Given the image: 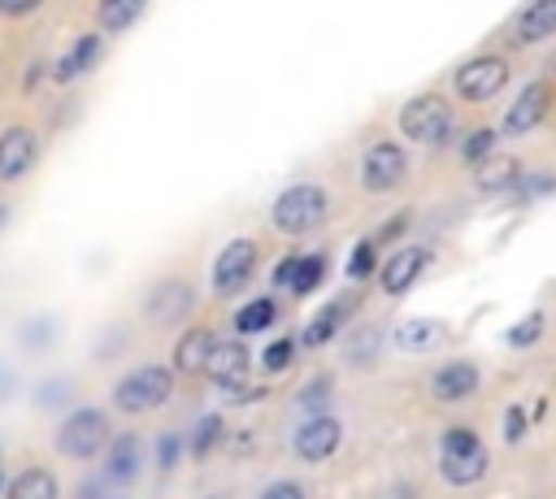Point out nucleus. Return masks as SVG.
I'll return each instance as SVG.
<instances>
[{"label":"nucleus","instance_id":"2eb2a0df","mask_svg":"<svg viewBox=\"0 0 556 499\" xmlns=\"http://www.w3.org/2000/svg\"><path fill=\"white\" fill-rule=\"evenodd\" d=\"M39 161V135L30 126L0 130V182H22Z\"/></svg>","mask_w":556,"mask_h":499},{"label":"nucleus","instance_id":"412c9836","mask_svg":"<svg viewBox=\"0 0 556 499\" xmlns=\"http://www.w3.org/2000/svg\"><path fill=\"white\" fill-rule=\"evenodd\" d=\"M443 338H447V325L434 321V317H408V321H400L395 334H391V343H395L400 351H408V356L434 351Z\"/></svg>","mask_w":556,"mask_h":499},{"label":"nucleus","instance_id":"f257e3e1","mask_svg":"<svg viewBox=\"0 0 556 499\" xmlns=\"http://www.w3.org/2000/svg\"><path fill=\"white\" fill-rule=\"evenodd\" d=\"M491 469V451L469 425H447L439 434V473L447 486H478Z\"/></svg>","mask_w":556,"mask_h":499},{"label":"nucleus","instance_id":"7c9ffc66","mask_svg":"<svg viewBox=\"0 0 556 499\" xmlns=\"http://www.w3.org/2000/svg\"><path fill=\"white\" fill-rule=\"evenodd\" d=\"M491 156H495V130H491V126L469 130V139L460 143V161H465V165H486Z\"/></svg>","mask_w":556,"mask_h":499},{"label":"nucleus","instance_id":"6ab92c4d","mask_svg":"<svg viewBox=\"0 0 556 499\" xmlns=\"http://www.w3.org/2000/svg\"><path fill=\"white\" fill-rule=\"evenodd\" d=\"M139 464H143V438L139 434H113L109 451H104V482L113 486H126L139 477Z\"/></svg>","mask_w":556,"mask_h":499},{"label":"nucleus","instance_id":"a18cd8bd","mask_svg":"<svg viewBox=\"0 0 556 499\" xmlns=\"http://www.w3.org/2000/svg\"><path fill=\"white\" fill-rule=\"evenodd\" d=\"M4 221H9V204H0V230H4Z\"/></svg>","mask_w":556,"mask_h":499},{"label":"nucleus","instance_id":"cd10ccee","mask_svg":"<svg viewBox=\"0 0 556 499\" xmlns=\"http://www.w3.org/2000/svg\"><path fill=\"white\" fill-rule=\"evenodd\" d=\"M378 351H382V330H378V325H356V330L348 334V347H343L348 364H369Z\"/></svg>","mask_w":556,"mask_h":499},{"label":"nucleus","instance_id":"c85d7f7f","mask_svg":"<svg viewBox=\"0 0 556 499\" xmlns=\"http://www.w3.org/2000/svg\"><path fill=\"white\" fill-rule=\"evenodd\" d=\"M17 338H22L26 351H48L52 338H56V321H52L48 312H35V317H26V321L17 325Z\"/></svg>","mask_w":556,"mask_h":499},{"label":"nucleus","instance_id":"f03ea898","mask_svg":"<svg viewBox=\"0 0 556 499\" xmlns=\"http://www.w3.org/2000/svg\"><path fill=\"white\" fill-rule=\"evenodd\" d=\"M113 443V425H109V412L87 404V408H70L56 425V451L65 460H96L104 456Z\"/></svg>","mask_w":556,"mask_h":499},{"label":"nucleus","instance_id":"c756f323","mask_svg":"<svg viewBox=\"0 0 556 499\" xmlns=\"http://www.w3.org/2000/svg\"><path fill=\"white\" fill-rule=\"evenodd\" d=\"M222 430H226L222 412H204V417L195 421V430H191V456H195V460H204V456L222 443Z\"/></svg>","mask_w":556,"mask_h":499},{"label":"nucleus","instance_id":"79ce46f5","mask_svg":"<svg viewBox=\"0 0 556 499\" xmlns=\"http://www.w3.org/2000/svg\"><path fill=\"white\" fill-rule=\"evenodd\" d=\"M13 391H17V373H13V369L0 360V408L13 399Z\"/></svg>","mask_w":556,"mask_h":499},{"label":"nucleus","instance_id":"e433bc0d","mask_svg":"<svg viewBox=\"0 0 556 499\" xmlns=\"http://www.w3.org/2000/svg\"><path fill=\"white\" fill-rule=\"evenodd\" d=\"M326 395H330V378H313V382H308V386L295 395V404H300V408L317 404V412H326V408H321V399H326Z\"/></svg>","mask_w":556,"mask_h":499},{"label":"nucleus","instance_id":"0eeeda50","mask_svg":"<svg viewBox=\"0 0 556 499\" xmlns=\"http://www.w3.org/2000/svg\"><path fill=\"white\" fill-rule=\"evenodd\" d=\"M408 178V152L391 139H378L365 148L361 156V187L374 191V195H391L395 187H404Z\"/></svg>","mask_w":556,"mask_h":499},{"label":"nucleus","instance_id":"9b49d317","mask_svg":"<svg viewBox=\"0 0 556 499\" xmlns=\"http://www.w3.org/2000/svg\"><path fill=\"white\" fill-rule=\"evenodd\" d=\"M426 265H430V247H417V243H404V247H395L382 265H378V286H382V295H404V291H413L417 286V278L426 273Z\"/></svg>","mask_w":556,"mask_h":499},{"label":"nucleus","instance_id":"49530a36","mask_svg":"<svg viewBox=\"0 0 556 499\" xmlns=\"http://www.w3.org/2000/svg\"><path fill=\"white\" fill-rule=\"evenodd\" d=\"M4 486H9V482H4V473H0V495H4Z\"/></svg>","mask_w":556,"mask_h":499},{"label":"nucleus","instance_id":"20e7f679","mask_svg":"<svg viewBox=\"0 0 556 499\" xmlns=\"http://www.w3.org/2000/svg\"><path fill=\"white\" fill-rule=\"evenodd\" d=\"M174 395V369L169 364H135L113 382V408L126 417L152 412Z\"/></svg>","mask_w":556,"mask_h":499},{"label":"nucleus","instance_id":"4be33fe9","mask_svg":"<svg viewBox=\"0 0 556 499\" xmlns=\"http://www.w3.org/2000/svg\"><path fill=\"white\" fill-rule=\"evenodd\" d=\"M56 495H61V482L43 464L17 469V477H9V486H4V499H56Z\"/></svg>","mask_w":556,"mask_h":499},{"label":"nucleus","instance_id":"f8f14e48","mask_svg":"<svg viewBox=\"0 0 556 499\" xmlns=\"http://www.w3.org/2000/svg\"><path fill=\"white\" fill-rule=\"evenodd\" d=\"M204 373L213 378V386L222 395H243V386L252 378V351L243 347V338H226V343H217V351H213Z\"/></svg>","mask_w":556,"mask_h":499},{"label":"nucleus","instance_id":"a211bd4d","mask_svg":"<svg viewBox=\"0 0 556 499\" xmlns=\"http://www.w3.org/2000/svg\"><path fill=\"white\" fill-rule=\"evenodd\" d=\"M361 299L356 295H334L326 308H317L313 312V321L304 325V334H300V347H308V351H317V347H326L339 330H343V321L352 317V308H356Z\"/></svg>","mask_w":556,"mask_h":499},{"label":"nucleus","instance_id":"dca6fc26","mask_svg":"<svg viewBox=\"0 0 556 499\" xmlns=\"http://www.w3.org/2000/svg\"><path fill=\"white\" fill-rule=\"evenodd\" d=\"M100 56H104V35L100 30H87V35H78L56 61H52V69H48V78L52 82H74V78H83V74H91L96 65H100Z\"/></svg>","mask_w":556,"mask_h":499},{"label":"nucleus","instance_id":"393cba45","mask_svg":"<svg viewBox=\"0 0 556 499\" xmlns=\"http://www.w3.org/2000/svg\"><path fill=\"white\" fill-rule=\"evenodd\" d=\"M274 321H278V299H274V295H256V299H248V304L235 312V330H239L243 338L269 330Z\"/></svg>","mask_w":556,"mask_h":499},{"label":"nucleus","instance_id":"f704fd0d","mask_svg":"<svg viewBox=\"0 0 556 499\" xmlns=\"http://www.w3.org/2000/svg\"><path fill=\"white\" fill-rule=\"evenodd\" d=\"M256 499H308V490H304V482H295V477H274V482L261 486Z\"/></svg>","mask_w":556,"mask_h":499},{"label":"nucleus","instance_id":"4468645a","mask_svg":"<svg viewBox=\"0 0 556 499\" xmlns=\"http://www.w3.org/2000/svg\"><path fill=\"white\" fill-rule=\"evenodd\" d=\"M547 108H552V82H547V78L526 82V87L517 91V100L508 104V113H504V135H513V139L530 135V130L547 117Z\"/></svg>","mask_w":556,"mask_h":499},{"label":"nucleus","instance_id":"ddd939ff","mask_svg":"<svg viewBox=\"0 0 556 499\" xmlns=\"http://www.w3.org/2000/svg\"><path fill=\"white\" fill-rule=\"evenodd\" d=\"M478 386H482V369L465 356H452L430 373V395L439 404H465L478 395Z\"/></svg>","mask_w":556,"mask_h":499},{"label":"nucleus","instance_id":"2f4dec72","mask_svg":"<svg viewBox=\"0 0 556 499\" xmlns=\"http://www.w3.org/2000/svg\"><path fill=\"white\" fill-rule=\"evenodd\" d=\"M295 347H300V338H291V334L274 338V343L261 351V369H265V373H287L291 360H295Z\"/></svg>","mask_w":556,"mask_h":499},{"label":"nucleus","instance_id":"9d476101","mask_svg":"<svg viewBox=\"0 0 556 499\" xmlns=\"http://www.w3.org/2000/svg\"><path fill=\"white\" fill-rule=\"evenodd\" d=\"M191 308H195V286L187 278H161L143 295V317L152 325H178V321H187Z\"/></svg>","mask_w":556,"mask_h":499},{"label":"nucleus","instance_id":"58836bf2","mask_svg":"<svg viewBox=\"0 0 556 499\" xmlns=\"http://www.w3.org/2000/svg\"><path fill=\"white\" fill-rule=\"evenodd\" d=\"M295 260H300V256L291 252V256H282V260L274 265V273H269V278H274V286H282V291H287V282H291V273H295Z\"/></svg>","mask_w":556,"mask_h":499},{"label":"nucleus","instance_id":"de8ad7c7","mask_svg":"<svg viewBox=\"0 0 556 499\" xmlns=\"http://www.w3.org/2000/svg\"><path fill=\"white\" fill-rule=\"evenodd\" d=\"M0 456H4V447H0Z\"/></svg>","mask_w":556,"mask_h":499},{"label":"nucleus","instance_id":"5701e85b","mask_svg":"<svg viewBox=\"0 0 556 499\" xmlns=\"http://www.w3.org/2000/svg\"><path fill=\"white\" fill-rule=\"evenodd\" d=\"M521 187V161L517 156H491L486 165H478V191L486 195H500V191H513Z\"/></svg>","mask_w":556,"mask_h":499},{"label":"nucleus","instance_id":"f3484780","mask_svg":"<svg viewBox=\"0 0 556 499\" xmlns=\"http://www.w3.org/2000/svg\"><path fill=\"white\" fill-rule=\"evenodd\" d=\"M217 343H222V338H217L208 325H191V330H182L178 343H174V373H187V378L204 373L208 360H213V351H217Z\"/></svg>","mask_w":556,"mask_h":499},{"label":"nucleus","instance_id":"b1692460","mask_svg":"<svg viewBox=\"0 0 556 499\" xmlns=\"http://www.w3.org/2000/svg\"><path fill=\"white\" fill-rule=\"evenodd\" d=\"M139 17H143V0H104V4L96 9L100 35H122V30H130Z\"/></svg>","mask_w":556,"mask_h":499},{"label":"nucleus","instance_id":"1a4fd4ad","mask_svg":"<svg viewBox=\"0 0 556 499\" xmlns=\"http://www.w3.org/2000/svg\"><path fill=\"white\" fill-rule=\"evenodd\" d=\"M343 443V421L330 412H304V421L291 430V451L304 464H326Z\"/></svg>","mask_w":556,"mask_h":499},{"label":"nucleus","instance_id":"37998d69","mask_svg":"<svg viewBox=\"0 0 556 499\" xmlns=\"http://www.w3.org/2000/svg\"><path fill=\"white\" fill-rule=\"evenodd\" d=\"M400 230H404V217H395V221H387V226L378 230V239H374V243H391V239H395Z\"/></svg>","mask_w":556,"mask_h":499},{"label":"nucleus","instance_id":"c9c22d12","mask_svg":"<svg viewBox=\"0 0 556 499\" xmlns=\"http://www.w3.org/2000/svg\"><path fill=\"white\" fill-rule=\"evenodd\" d=\"M178 460H182V438H178V434H161V438H156V469L169 473Z\"/></svg>","mask_w":556,"mask_h":499},{"label":"nucleus","instance_id":"473e14b6","mask_svg":"<svg viewBox=\"0 0 556 499\" xmlns=\"http://www.w3.org/2000/svg\"><path fill=\"white\" fill-rule=\"evenodd\" d=\"M378 273V243L374 239H361L356 247H352V256H348V278H374Z\"/></svg>","mask_w":556,"mask_h":499},{"label":"nucleus","instance_id":"ea45409f","mask_svg":"<svg viewBox=\"0 0 556 499\" xmlns=\"http://www.w3.org/2000/svg\"><path fill=\"white\" fill-rule=\"evenodd\" d=\"M0 13L4 17H26V13H39V0H0Z\"/></svg>","mask_w":556,"mask_h":499},{"label":"nucleus","instance_id":"6e6552de","mask_svg":"<svg viewBox=\"0 0 556 499\" xmlns=\"http://www.w3.org/2000/svg\"><path fill=\"white\" fill-rule=\"evenodd\" d=\"M452 87H456V95H460V100L486 104V100H495V95L508 87V61H504V56H495V52L469 56V61L456 69Z\"/></svg>","mask_w":556,"mask_h":499},{"label":"nucleus","instance_id":"7ed1b4c3","mask_svg":"<svg viewBox=\"0 0 556 499\" xmlns=\"http://www.w3.org/2000/svg\"><path fill=\"white\" fill-rule=\"evenodd\" d=\"M330 217V195L321 182H291L287 191H278L269 221L278 234H308Z\"/></svg>","mask_w":556,"mask_h":499},{"label":"nucleus","instance_id":"aec40b11","mask_svg":"<svg viewBox=\"0 0 556 499\" xmlns=\"http://www.w3.org/2000/svg\"><path fill=\"white\" fill-rule=\"evenodd\" d=\"M552 35H556V0H534L513 17V35L508 39L517 48H534V43H543Z\"/></svg>","mask_w":556,"mask_h":499},{"label":"nucleus","instance_id":"39448f33","mask_svg":"<svg viewBox=\"0 0 556 499\" xmlns=\"http://www.w3.org/2000/svg\"><path fill=\"white\" fill-rule=\"evenodd\" d=\"M400 135L413 139L417 148H443L452 143L456 135V113L443 95H413L404 108H400Z\"/></svg>","mask_w":556,"mask_h":499},{"label":"nucleus","instance_id":"a19ab883","mask_svg":"<svg viewBox=\"0 0 556 499\" xmlns=\"http://www.w3.org/2000/svg\"><path fill=\"white\" fill-rule=\"evenodd\" d=\"M378 499H421L417 495V486L413 482H391V486H382V495Z\"/></svg>","mask_w":556,"mask_h":499},{"label":"nucleus","instance_id":"a878e982","mask_svg":"<svg viewBox=\"0 0 556 499\" xmlns=\"http://www.w3.org/2000/svg\"><path fill=\"white\" fill-rule=\"evenodd\" d=\"M321 278H326V252H308V256L295 260V273H291V282H287V291H291L295 299H304V295H313V291L321 286Z\"/></svg>","mask_w":556,"mask_h":499},{"label":"nucleus","instance_id":"4c0bfd02","mask_svg":"<svg viewBox=\"0 0 556 499\" xmlns=\"http://www.w3.org/2000/svg\"><path fill=\"white\" fill-rule=\"evenodd\" d=\"M526 425H530V421H526V408L513 404V408L504 412V443H517V438L526 434Z\"/></svg>","mask_w":556,"mask_h":499},{"label":"nucleus","instance_id":"423d86ee","mask_svg":"<svg viewBox=\"0 0 556 499\" xmlns=\"http://www.w3.org/2000/svg\"><path fill=\"white\" fill-rule=\"evenodd\" d=\"M256 260H261L256 239H230V243H222V252L213 256V273H208L213 295L217 299L239 295L252 282V273H256Z\"/></svg>","mask_w":556,"mask_h":499},{"label":"nucleus","instance_id":"c03bdc74","mask_svg":"<svg viewBox=\"0 0 556 499\" xmlns=\"http://www.w3.org/2000/svg\"><path fill=\"white\" fill-rule=\"evenodd\" d=\"M43 74H48V65H43V61H30V69H26V82H22V87L30 91V87H35V82H39Z\"/></svg>","mask_w":556,"mask_h":499},{"label":"nucleus","instance_id":"bb28decb","mask_svg":"<svg viewBox=\"0 0 556 499\" xmlns=\"http://www.w3.org/2000/svg\"><path fill=\"white\" fill-rule=\"evenodd\" d=\"M543 325H547L543 308H530L521 321H513V325L504 330V347H513V351H526V347H534V343L543 338Z\"/></svg>","mask_w":556,"mask_h":499},{"label":"nucleus","instance_id":"72a5a7b5","mask_svg":"<svg viewBox=\"0 0 556 499\" xmlns=\"http://www.w3.org/2000/svg\"><path fill=\"white\" fill-rule=\"evenodd\" d=\"M70 378H43L39 386H35V408H61L65 399H70Z\"/></svg>","mask_w":556,"mask_h":499}]
</instances>
